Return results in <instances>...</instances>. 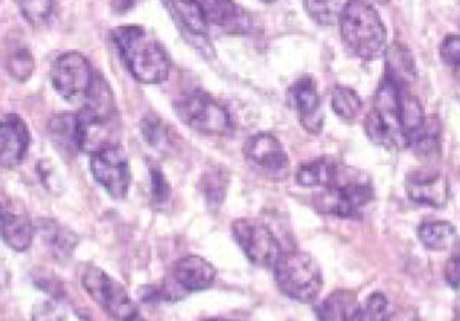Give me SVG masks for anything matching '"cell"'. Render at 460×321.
Here are the masks:
<instances>
[{
	"instance_id": "1",
	"label": "cell",
	"mask_w": 460,
	"mask_h": 321,
	"mask_svg": "<svg viewBox=\"0 0 460 321\" xmlns=\"http://www.w3.org/2000/svg\"><path fill=\"white\" fill-rule=\"evenodd\" d=\"M112 39L131 74L145 84L165 82L171 62L164 47L142 27L126 25L115 28Z\"/></svg>"
},
{
	"instance_id": "2",
	"label": "cell",
	"mask_w": 460,
	"mask_h": 321,
	"mask_svg": "<svg viewBox=\"0 0 460 321\" xmlns=\"http://www.w3.org/2000/svg\"><path fill=\"white\" fill-rule=\"evenodd\" d=\"M338 23L344 46L356 57L376 60L386 53V28L366 0H349Z\"/></svg>"
},
{
	"instance_id": "3",
	"label": "cell",
	"mask_w": 460,
	"mask_h": 321,
	"mask_svg": "<svg viewBox=\"0 0 460 321\" xmlns=\"http://www.w3.org/2000/svg\"><path fill=\"white\" fill-rule=\"evenodd\" d=\"M272 269L277 287L288 299L307 304L321 294L323 271L309 253L283 252Z\"/></svg>"
},
{
	"instance_id": "4",
	"label": "cell",
	"mask_w": 460,
	"mask_h": 321,
	"mask_svg": "<svg viewBox=\"0 0 460 321\" xmlns=\"http://www.w3.org/2000/svg\"><path fill=\"white\" fill-rule=\"evenodd\" d=\"M373 199V187L363 173L341 165L334 185L314 195V205L323 214L351 218Z\"/></svg>"
},
{
	"instance_id": "5",
	"label": "cell",
	"mask_w": 460,
	"mask_h": 321,
	"mask_svg": "<svg viewBox=\"0 0 460 321\" xmlns=\"http://www.w3.org/2000/svg\"><path fill=\"white\" fill-rule=\"evenodd\" d=\"M182 123L206 135H229L234 123L226 108L203 91H192L175 104Z\"/></svg>"
},
{
	"instance_id": "6",
	"label": "cell",
	"mask_w": 460,
	"mask_h": 321,
	"mask_svg": "<svg viewBox=\"0 0 460 321\" xmlns=\"http://www.w3.org/2000/svg\"><path fill=\"white\" fill-rule=\"evenodd\" d=\"M95 73L88 58L76 51L62 54L51 67L50 79L56 92L67 102L86 100L95 81Z\"/></svg>"
},
{
	"instance_id": "7",
	"label": "cell",
	"mask_w": 460,
	"mask_h": 321,
	"mask_svg": "<svg viewBox=\"0 0 460 321\" xmlns=\"http://www.w3.org/2000/svg\"><path fill=\"white\" fill-rule=\"evenodd\" d=\"M232 233L242 252L257 266L272 268L283 253L276 234L260 220L239 218L232 224Z\"/></svg>"
},
{
	"instance_id": "8",
	"label": "cell",
	"mask_w": 460,
	"mask_h": 321,
	"mask_svg": "<svg viewBox=\"0 0 460 321\" xmlns=\"http://www.w3.org/2000/svg\"><path fill=\"white\" fill-rule=\"evenodd\" d=\"M82 285L91 299L115 320L127 321L138 313L137 307L131 301L123 285L102 269L89 266L82 276Z\"/></svg>"
},
{
	"instance_id": "9",
	"label": "cell",
	"mask_w": 460,
	"mask_h": 321,
	"mask_svg": "<svg viewBox=\"0 0 460 321\" xmlns=\"http://www.w3.org/2000/svg\"><path fill=\"white\" fill-rule=\"evenodd\" d=\"M77 144L84 153L95 154L119 144L117 112H107L84 105L76 114Z\"/></svg>"
},
{
	"instance_id": "10",
	"label": "cell",
	"mask_w": 460,
	"mask_h": 321,
	"mask_svg": "<svg viewBox=\"0 0 460 321\" xmlns=\"http://www.w3.org/2000/svg\"><path fill=\"white\" fill-rule=\"evenodd\" d=\"M91 172L93 179L104 187L111 198H126L131 184V172L121 145H111L91 154Z\"/></svg>"
},
{
	"instance_id": "11",
	"label": "cell",
	"mask_w": 460,
	"mask_h": 321,
	"mask_svg": "<svg viewBox=\"0 0 460 321\" xmlns=\"http://www.w3.org/2000/svg\"><path fill=\"white\" fill-rule=\"evenodd\" d=\"M30 143V130L20 115L0 112V166H20L27 157Z\"/></svg>"
},
{
	"instance_id": "12",
	"label": "cell",
	"mask_w": 460,
	"mask_h": 321,
	"mask_svg": "<svg viewBox=\"0 0 460 321\" xmlns=\"http://www.w3.org/2000/svg\"><path fill=\"white\" fill-rule=\"evenodd\" d=\"M288 102L299 115L300 123L305 130L318 134L323 130V117L321 108L318 88L311 77H302L288 89Z\"/></svg>"
},
{
	"instance_id": "13",
	"label": "cell",
	"mask_w": 460,
	"mask_h": 321,
	"mask_svg": "<svg viewBox=\"0 0 460 321\" xmlns=\"http://www.w3.org/2000/svg\"><path fill=\"white\" fill-rule=\"evenodd\" d=\"M408 198L424 207L443 208L449 203L450 185L440 172L420 170L407 178Z\"/></svg>"
},
{
	"instance_id": "14",
	"label": "cell",
	"mask_w": 460,
	"mask_h": 321,
	"mask_svg": "<svg viewBox=\"0 0 460 321\" xmlns=\"http://www.w3.org/2000/svg\"><path fill=\"white\" fill-rule=\"evenodd\" d=\"M245 154L253 165L274 177H286L288 156L281 143L269 133L253 135L245 144Z\"/></svg>"
},
{
	"instance_id": "15",
	"label": "cell",
	"mask_w": 460,
	"mask_h": 321,
	"mask_svg": "<svg viewBox=\"0 0 460 321\" xmlns=\"http://www.w3.org/2000/svg\"><path fill=\"white\" fill-rule=\"evenodd\" d=\"M37 230L34 222L25 214L15 213L6 201L0 196V236L6 246L15 252L30 249Z\"/></svg>"
},
{
	"instance_id": "16",
	"label": "cell",
	"mask_w": 460,
	"mask_h": 321,
	"mask_svg": "<svg viewBox=\"0 0 460 321\" xmlns=\"http://www.w3.org/2000/svg\"><path fill=\"white\" fill-rule=\"evenodd\" d=\"M173 281L185 292L208 290L216 280V269L210 262L197 255L182 257L173 265Z\"/></svg>"
},
{
	"instance_id": "17",
	"label": "cell",
	"mask_w": 460,
	"mask_h": 321,
	"mask_svg": "<svg viewBox=\"0 0 460 321\" xmlns=\"http://www.w3.org/2000/svg\"><path fill=\"white\" fill-rule=\"evenodd\" d=\"M319 321H363V307L353 291L337 290L316 306Z\"/></svg>"
},
{
	"instance_id": "18",
	"label": "cell",
	"mask_w": 460,
	"mask_h": 321,
	"mask_svg": "<svg viewBox=\"0 0 460 321\" xmlns=\"http://www.w3.org/2000/svg\"><path fill=\"white\" fill-rule=\"evenodd\" d=\"M35 230L41 236L42 241L46 243L54 259L58 262H66L72 257L77 243H79V239L72 230L66 229L58 221L49 220V218L40 220L35 224Z\"/></svg>"
},
{
	"instance_id": "19",
	"label": "cell",
	"mask_w": 460,
	"mask_h": 321,
	"mask_svg": "<svg viewBox=\"0 0 460 321\" xmlns=\"http://www.w3.org/2000/svg\"><path fill=\"white\" fill-rule=\"evenodd\" d=\"M197 4L208 23L227 28L229 31L242 32L245 30V15L234 0H197Z\"/></svg>"
},
{
	"instance_id": "20",
	"label": "cell",
	"mask_w": 460,
	"mask_h": 321,
	"mask_svg": "<svg viewBox=\"0 0 460 321\" xmlns=\"http://www.w3.org/2000/svg\"><path fill=\"white\" fill-rule=\"evenodd\" d=\"M401 89H407L408 84L419 79L414 57L402 44H394L386 50V74Z\"/></svg>"
},
{
	"instance_id": "21",
	"label": "cell",
	"mask_w": 460,
	"mask_h": 321,
	"mask_svg": "<svg viewBox=\"0 0 460 321\" xmlns=\"http://www.w3.org/2000/svg\"><path fill=\"white\" fill-rule=\"evenodd\" d=\"M341 165L330 157L307 161L297 169L296 180L305 187H330L337 180Z\"/></svg>"
},
{
	"instance_id": "22",
	"label": "cell",
	"mask_w": 460,
	"mask_h": 321,
	"mask_svg": "<svg viewBox=\"0 0 460 321\" xmlns=\"http://www.w3.org/2000/svg\"><path fill=\"white\" fill-rule=\"evenodd\" d=\"M426 124L427 117L420 100L408 93L407 89H401V130L407 147L422 134Z\"/></svg>"
},
{
	"instance_id": "23",
	"label": "cell",
	"mask_w": 460,
	"mask_h": 321,
	"mask_svg": "<svg viewBox=\"0 0 460 321\" xmlns=\"http://www.w3.org/2000/svg\"><path fill=\"white\" fill-rule=\"evenodd\" d=\"M419 239L427 249L446 252L456 243L457 233L449 221H426L419 227Z\"/></svg>"
},
{
	"instance_id": "24",
	"label": "cell",
	"mask_w": 460,
	"mask_h": 321,
	"mask_svg": "<svg viewBox=\"0 0 460 321\" xmlns=\"http://www.w3.org/2000/svg\"><path fill=\"white\" fill-rule=\"evenodd\" d=\"M4 67L9 76L16 82H27L32 76L35 62L32 53L23 42L13 41L9 44L4 54Z\"/></svg>"
},
{
	"instance_id": "25",
	"label": "cell",
	"mask_w": 460,
	"mask_h": 321,
	"mask_svg": "<svg viewBox=\"0 0 460 321\" xmlns=\"http://www.w3.org/2000/svg\"><path fill=\"white\" fill-rule=\"evenodd\" d=\"M49 133L53 138L54 144L58 145L60 152L75 153L79 150L77 144L76 115L58 114L50 119Z\"/></svg>"
},
{
	"instance_id": "26",
	"label": "cell",
	"mask_w": 460,
	"mask_h": 321,
	"mask_svg": "<svg viewBox=\"0 0 460 321\" xmlns=\"http://www.w3.org/2000/svg\"><path fill=\"white\" fill-rule=\"evenodd\" d=\"M349 0H305V9L319 25H334L340 21L345 4Z\"/></svg>"
},
{
	"instance_id": "27",
	"label": "cell",
	"mask_w": 460,
	"mask_h": 321,
	"mask_svg": "<svg viewBox=\"0 0 460 321\" xmlns=\"http://www.w3.org/2000/svg\"><path fill=\"white\" fill-rule=\"evenodd\" d=\"M199 187L208 207L219 208L226 196L227 175L220 172L219 169L208 170L201 178Z\"/></svg>"
},
{
	"instance_id": "28",
	"label": "cell",
	"mask_w": 460,
	"mask_h": 321,
	"mask_svg": "<svg viewBox=\"0 0 460 321\" xmlns=\"http://www.w3.org/2000/svg\"><path fill=\"white\" fill-rule=\"evenodd\" d=\"M331 104H332V111L345 121H353L363 108L360 96L357 95L353 89L345 88V86H337L334 89Z\"/></svg>"
},
{
	"instance_id": "29",
	"label": "cell",
	"mask_w": 460,
	"mask_h": 321,
	"mask_svg": "<svg viewBox=\"0 0 460 321\" xmlns=\"http://www.w3.org/2000/svg\"><path fill=\"white\" fill-rule=\"evenodd\" d=\"M172 6L180 15L185 27L189 28L192 34H208V23L204 18L203 12L199 9L197 0H171Z\"/></svg>"
},
{
	"instance_id": "30",
	"label": "cell",
	"mask_w": 460,
	"mask_h": 321,
	"mask_svg": "<svg viewBox=\"0 0 460 321\" xmlns=\"http://www.w3.org/2000/svg\"><path fill=\"white\" fill-rule=\"evenodd\" d=\"M21 13L34 28L50 22L54 13V0H18Z\"/></svg>"
},
{
	"instance_id": "31",
	"label": "cell",
	"mask_w": 460,
	"mask_h": 321,
	"mask_svg": "<svg viewBox=\"0 0 460 321\" xmlns=\"http://www.w3.org/2000/svg\"><path fill=\"white\" fill-rule=\"evenodd\" d=\"M140 130H142L143 137L146 140L147 144L154 145V147L161 145L168 138L165 126H164L161 119L152 114L146 115L142 119Z\"/></svg>"
},
{
	"instance_id": "32",
	"label": "cell",
	"mask_w": 460,
	"mask_h": 321,
	"mask_svg": "<svg viewBox=\"0 0 460 321\" xmlns=\"http://www.w3.org/2000/svg\"><path fill=\"white\" fill-rule=\"evenodd\" d=\"M387 299L382 292H373L363 307V321H385L387 317Z\"/></svg>"
},
{
	"instance_id": "33",
	"label": "cell",
	"mask_w": 460,
	"mask_h": 321,
	"mask_svg": "<svg viewBox=\"0 0 460 321\" xmlns=\"http://www.w3.org/2000/svg\"><path fill=\"white\" fill-rule=\"evenodd\" d=\"M440 57L446 65L455 69L460 67V35L450 34L443 39L440 46Z\"/></svg>"
},
{
	"instance_id": "34",
	"label": "cell",
	"mask_w": 460,
	"mask_h": 321,
	"mask_svg": "<svg viewBox=\"0 0 460 321\" xmlns=\"http://www.w3.org/2000/svg\"><path fill=\"white\" fill-rule=\"evenodd\" d=\"M35 285L40 290L44 291L47 294L53 297L54 299H63L65 291H63V285L56 276L51 275L49 272L40 271L39 275L34 278Z\"/></svg>"
},
{
	"instance_id": "35",
	"label": "cell",
	"mask_w": 460,
	"mask_h": 321,
	"mask_svg": "<svg viewBox=\"0 0 460 321\" xmlns=\"http://www.w3.org/2000/svg\"><path fill=\"white\" fill-rule=\"evenodd\" d=\"M150 184H152V196H154L156 203H165L171 194V187H169L168 180L165 175L162 173L161 169L152 168L150 170Z\"/></svg>"
},
{
	"instance_id": "36",
	"label": "cell",
	"mask_w": 460,
	"mask_h": 321,
	"mask_svg": "<svg viewBox=\"0 0 460 321\" xmlns=\"http://www.w3.org/2000/svg\"><path fill=\"white\" fill-rule=\"evenodd\" d=\"M445 280L455 290L460 288V255L450 257L445 265Z\"/></svg>"
},
{
	"instance_id": "37",
	"label": "cell",
	"mask_w": 460,
	"mask_h": 321,
	"mask_svg": "<svg viewBox=\"0 0 460 321\" xmlns=\"http://www.w3.org/2000/svg\"><path fill=\"white\" fill-rule=\"evenodd\" d=\"M58 311L54 308L53 304H44L39 307V311H35L32 321H60L58 317Z\"/></svg>"
},
{
	"instance_id": "38",
	"label": "cell",
	"mask_w": 460,
	"mask_h": 321,
	"mask_svg": "<svg viewBox=\"0 0 460 321\" xmlns=\"http://www.w3.org/2000/svg\"><path fill=\"white\" fill-rule=\"evenodd\" d=\"M142 0H111V8L115 13H126L136 8Z\"/></svg>"
},
{
	"instance_id": "39",
	"label": "cell",
	"mask_w": 460,
	"mask_h": 321,
	"mask_svg": "<svg viewBox=\"0 0 460 321\" xmlns=\"http://www.w3.org/2000/svg\"><path fill=\"white\" fill-rule=\"evenodd\" d=\"M385 321H421L419 318V316L415 313H411V311H407V313H394L389 316L387 314L386 320Z\"/></svg>"
},
{
	"instance_id": "40",
	"label": "cell",
	"mask_w": 460,
	"mask_h": 321,
	"mask_svg": "<svg viewBox=\"0 0 460 321\" xmlns=\"http://www.w3.org/2000/svg\"><path fill=\"white\" fill-rule=\"evenodd\" d=\"M127 321H146V320H145V318H143L142 316H140V314L136 313L135 316H131V317L128 318V320H127Z\"/></svg>"
},
{
	"instance_id": "41",
	"label": "cell",
	"mask_w": 460,
	"mask_h": 321,
	"mask_svg": "<svg viewBox=\"0 0 460 321\" xmlns=\"http://www.w3.org/2000/svg\"><path fill=\"white\" fill-rule=\"evenodd\" d=\"M366 2H367V0H366ZM370 2H376V4H387L389 0H370Z\"/></svg>"
},
{
	"instance_id": "42",
	"label": "cell",
	"mask_w": 460,
	"mask_h": 321,
	"mask_svg": "<svg viewBox=\"0 0 460 321\" xmlns=\"http://www.w3.org/2000/svg\"><path fill=\"white\" fill-rule=\"evenodd\" d=\"M82 321H93L91 318L86 317V316H84V314H81Z\"/></svg>"
},
{
	"instance_id": "43",
	"label": "cell",
	"mask_w": 460,
	"mask_h": 321,
	"mask_svg": "<svg viewBox=\"0 0 460 321\" xmlns=\"http://www.w3.org/2000/svg\"><path fill=\"white\" fill-rule=\"evenodd\" d=\"M456 318H457V321H460V306L457 307V310H456Z\"/></svg>"
},
{
	"instance_id": "44",
	"label": "cell",
	"mask_w": 460,
	"mask_h": 321,
	"mask_svg": "<svg viewBox=\"0 0 460 321\" xmlns=\"http://www.w3.org/2000/svg\"><path fill=\"white\" fill-rule=\"evenodd\" d=\"M261 2H264V4H274L277 0H261Z\"/></svg>"
},
{
	"instance_id": "45",
	"label": "cell",
	"mask_w": 460,
	"mask_h": 321,
	"mask_svg": "<svg viewBox=\"0 0 460 321\" xmlns=\"http://www.w3.org/2000/svg\"><path fill=\"white\" fill-rule=\"evenodd\" d=\"M456 74H457V79H459V81H460V67H457Z\"/></svg>"
},
{
	"instance_id": "46",
	"label": "cell",
	"mask_w": 460,
	"mask_h": 321,
	"mask_svg": "<svg viewBox=\"0 0 460 321\" xmlns=\"http://www.w3.org/2000/svg\"><path fill=\"white\" fill-rule=\"evenodd\" d=\"M204 321H226V320H219V318H210V320H204Z\"/></svg>"
},
{
	"instance_id": "47",
	"label": "cell",
	"mask_w": 460,
	"mask_h": 321,
	"mask_svg": "<svg viewBox=\"0 0 460 321\" xmlns=\"http://www.w3.org/2000/svg\"><path fill=\"white\" fill-rule=\"evenodd\" d=\"M457 25H459V28H460V18H459V20H457Z\"/></svg>"
}]
</instances>
